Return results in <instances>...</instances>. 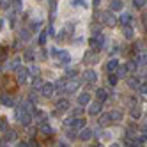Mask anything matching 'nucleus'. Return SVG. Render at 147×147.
I'll return each instance as SVG.
<instances>
[{"mask_svg": "<svg viewBox=\"0 0 147 147\" xmlns=\"http://www.w3.org/2000/svg\"><path fill=\"white\" fill-rule=\"evenodd\" d=\"M14 115H16V121H18V122H22L23 126H28L30 121H32V117H34L32 113H28V112L25 110V107H18Z\"/></svg>", "mask_w": 147, "mask_h": 147, "instance_id": "obj_1", "label": "nucleus"}, {"mask_svg": "<svg viewBox=\"0 0 147 147\" xmlns=\"http://www.w3.org/2000/svg\"><path fill=\"white\" fill-rule=\"evenodd\" d=\"M101 23H105L107 27H115L117 25V16H113V11H103L99 14Z\"/></svg>", "mask_w": 147, "mask_h": 147, "instance_id": "obj_2", "label": "nucleus"}, {"mask_svg": "<svg viewBox=\"0 0 147 147\" xmlns=\"http://www.w3.org/2000/svg\"><path fill=\"white\" fill-rule=\"evenodd\" d=\"M89 45H90V48H92L94 51L103 50V46H105V36H103V34H94V36L89 39Z\"/></svg>", "mask_w": 147, "mask_h": 147, "instance_id": "obj_3", "label": "nucleus"}, {"mask_svg": "<svg viewBox=\"0 0 147 147\" xmlns=\"http://www.w3.org/2000/svg\"><path fill=\"white\" fill-rule=\"evenodd\" d=\"M27 76H28V69H27V67H23V66H18V67L14 69V78L18 80V83H20V85H23V83L27 82Z\"/></svg>", "mask_w": 147, "mask_h": 147, "instance_id": "obj_4", "label": "nucleus"}, {"mask_svg": "<svg viewBox=\"0 0 147 147\" xmlns=\"http://www.w3.org/2000/svg\"><path fill=\"white\" fill-rule=\"evenodd\" d=\"M101 110H103V101H92L90 105H89V115H99L101 113Z\"/></svg>", "mask_w": 147, "mask_h": 147, "instance_id": "obj_5", "label": "nucleus"}, {"mask_svg": "<svg viewBox=\"0 0 147 147\" xmlns=\"http://www.w3.org/2000/svg\"><path fill=\"white\" fill-rule=\"evenodd\" d=\"M2 85H4L5 89H9V90H13V89H16V85H18V80H13L11 76H4Z\"/></svg>", "mask_w": 147, "mask_h": 147, "instance_id": "obj_6", "label": "nucleus"}, {"mask_svg": "<svg viewBox=\"0 0 147 147\" xmlns=\"http://www.w3.org/2000/svg\"><path fill=\"white\" fill-rule=\"evenodd\" d=\"M78 87H80V82H78V80H71V82L66 83V92H67V94H73Z\"/></svg>", "mask_w": 147, "mask_h": 147, "instance_id": "obj_7", "label": "nucleus"}, {"mask_svg": "<svg viewBox=\"0 0 147 147\" xmlns=\"http://www.w3.org/2000/svg\"><path fill=\"white\" fill-rule=\"evenodd\" d=\"M90 138H92V129H90V128H83V129H80V140L89 142Z\"/></svg>", "mask_w": 147, "mask_h": 147, "instance_id": "obj_8", "label": "nucleus"}, {"mask_svg": "<svg viewBox=\"0 0 147 147\" xmlns=\"http://www.w3.org/2000/svg\"><path fill=\"white\" fill-rule=\"evenodd\" d=\"M76 101H78V105L85 107V105H89V101H90V94H89V92H82L80 96L76 98Z\"/></svg>", "mask_w": 147, "mask_h": 147, "instance_id": "obj_9", "label": "nucleus"}, {"mask_svg": "<svg viewBox=\"0 0 147 147\" xmlns=\"http://www.w3.org/2000/svg\"><path fill=\"white\" fill-rule=\"evenodd\" d=\"M41 90H43V94H45V96H51V94H53V90H55V83H50V82H46Z\"/></svg>", "mask_w": 147, "mask_h": 147, "instance_id": "obj_10", "label": "nucleus"}, {"mask_svg": "<svg viewBox=\"0 0 147 147\" xmlns=\"http://www.w3.org/2000/svg\"><path fill=\"white\" fill-rule=\"evenodd\" d=\"M39 131H41V135H45V136H51V135H53V128L48 126V124H45V122L39 126Z\"/></svg>", "mask_w": 147, "mask_h": 147, "instance_id": "obj_11", "label": "nucleus"}, {"mask_svg": "<svg viewBox=\"0 0 147 147\" xmlns=\"http://www.w3.org/2000/svg\"><path fill=\"white\" fill-rule=\"evenodd\" d=\"M122 7H124L122 0H112V2H110V11H113V13L122 11Z\"/></svg>", "mask_w": 147, "mask_h": 147, "instance_id": "obj_12", "label": "nucleus"}, {"mask_svg": "<svg viewBox=\"0 0 147 147\" xmlns=\"http://www.w3.org/2000/svg\"><path fill=\"white\" fill-rule=\"evenodd\" d=\"M57 57L60 60V64H69V62H71V55L67 53V51H59Z\"/></svg>", "mask_w": 147, "mask_h": 147, "instance_id": "obj_13", "label": "nucleus"}, {"mask_svg": "<svg viewBox=\"0 0 147 147\" xmlns=\"http://www.w3.org/2000/svg\"><path fill=\"white\" fill-rule=\"evenodd\" d=\"M129 113H131V119H135V121H136V119H140V117H142V108L138 107V105H133Z\"/></svg>", "mask_w": 147, "mask_h": 147, "instance_id": "obj_14", "label": "nucleus"}, {"mask_svg": "<svg viewBox=\"0 0 147 147\" xmlns=\"http://www.w3.org/2000/svg\"><path fill=\"white\" fill-rule=\"evenodd\" d=\"M98 122H99V126H107V124H110V122H112V119H110V112H108V113H99Z\"/></svg>", "mask_w": 147, "mask_h": 147, "instance_id": "obj_15", "label": "nucleus"}, {"mask_svg": "<svg viewBox=\"0 0 147 147\" xmlns=\"http://www.w3.org/2000/svg\"><path fill=\"white\" fill-rule=\"evenodd\" d=\"M85 80H87V83H96V80H98L96 73H94L92 69H87L85 71Z\"/></svg>", "mask_w": 147, "mask_h": 147, "instance_id": "obj_16", "label": "nucleus"}, {"mask_svg": "<svg viewBox=\"0 0 147 147\" xmlns=\"http://www.w3.org/2000/svg\"><path fill=\"white\" fill-rule=\"evenodd\" d=\"M43 85H45V82L41 80L39 76H34V80H32V90H41Z\"/></svg>", "mask_w": 147, "mask_h": 147, "instance_id": "obj_17", "label": "nucleus"}, {"mask_svg": "<svg viewBox=\"0 0 147 147\" xmlns=\"http://www.w3.org/2000/svg\"><path fill=\"white\" fill-rule=\"evenodd\" d=\"M126 83H128L129 89H138V85H140V82H138V78H136V76H129L128 80H126Z\"/></svg>", "mask_w": 147, "mask_h": 147, "instance_id": "obj_18", "label": "nucleus"}, {"mask_svg": "<svg viewBox=\"0 0 147 147\" xmlns=\"http://www.w3.org/2000/svg\"><path fill=\"white\" fill-rule=\"evenodd\" d=\"M55 107H57V110L64 112V110H67V108H69V101H67V99H59V101L55 103Z\"/></svg>", "mask_w": 147, "mask_h": 147, "instance_id": "obj_19", "label": "nucleus"}, {"mask_svg": "<svg viewBox=\"0 0 147 147\" xmlns=\"http://www.w3.org/2000/svg\"><path fill=\"white\" fill-rule=\"evenodd\" d=\"M131 20H133V16H131L129 13H122V14H121V18H119V22L126 27V25H129V23H131Z\"/></svg>", "mask_w": 147, "mask_h": 147, "instance_id": "obj_20", "label": "nucleus"}, {"mask_svg": "<svg viewBox=\"0 0 147 147\" xmlns=\"http://www.w3.org/2000/svg\"><path fill=\"white\" fill-rule=\"evenodd\" d=\"M0 101H2V105H4V107H13V105H14V103H13L14 99H13L11 96H9V94H2V98H0Z\"/></svg>", "mask_w": 147, "mask_h": 147, "instance_id": "obj_21", "label": "nucleus"}, {"mask_svg": "<svg viewBox=\"0 0 147 147\" xmlns=\"http://www.w3.org/2000/svg\"><path fill=\"white\" fill-rule=\"evenodd\" d=\"M110 119H112V122H119L122 119V112L121 110H112L110 112Z\"/></svg>", "mask_w": 147, "mask_h": 147, "instance_id": "obj_22", "label": "nucleus"}, {"mask_svg": "<svg viewBox=\"0 0 147 147\" xmlns=\"http://www.w3.org/2000/svg\"><path fill=\"white\" fill-rule=\"evenodd\" d=\"M96 98H98L99 101H103V103H105V101L108 99V92L105 90V89H98V90H96Z\"/></svg>", "mask_w": 147, "mask_h": 147, "instance_id": "obj_23", "label": "nucleus"}, {"mask_svg": "<svg viewBox=\"0 0 147 147\" xmlns=\"http://www.w3.org/2000/svg\"><path fill=\"white\" fill-rule=\"evenodd\" d=\"M119 67V62H117V59H112V60H108V64H107V71L108 73H113L115 69Z\"/></svg>", "mask_w": 147, "mask_h": 147, "instance_id": "obj_24", "label": "nucleus"}, {"mask_svg": "<svg viewBox=\"0 0 147 147\" xmlns=\"http://www.w3.org/2000/svg\"><path fill=\"white\" fill-rule=\"evenodd\" d=\"M34 121L41 126V124H43L45 121H46V113L45 112H36V115H34Z\"/></svg>", "mask_w": 147, "mask_h": 147, "instance_id": "obj_25", "label": "nucleus"}, {"mask_svg": "<svg viewBox=\"0 0 147 147\" xmlns=\"http://www.w3.org/2000/svg\"><path fill=\"white\" fill-rule=\"evenodd\" d=\"M4 140H5V142H13V140H16V131H14V129H7V131H5V136H4Z\"/></svg>", "mask_w": 147, "mask_h": 147, "instance_id": "obj_26", "label": "nucleus"}, {"mask_svg": "<svg viewBox=\"0 0 147 147\" xmlns=\"http://www.w3.org/2000/svg\"><path fill=\"white\" fill-rule=\"evenodd\" d=\"M83 128H85V119H75L73 129H83Z\"/></svg>", "mask_w": 147, "mask_h": 147, "instance_id": "obj_27", "label": "nucleus"}, {"mask_svg": "<svg viewBox=\"0 0 147 147\" xmlns=\"http://www.w3.org/2000/svg\"><path fill=\"white\" fill-rule=\"evenodd\" d=\"M128 71H129V69H128V66H119L117 69H115V73H117V76H119V78H124Z\"/></svg>", "mask_w": 147, "mask_h": 147, "instance_id": "obj_28", "label": "nucleus"}, {"mask_svg": "<svg viewBox=\"0 0 147 147\" xmlns=\"http://www.w3.org/2000/svg\"><path fill=\"white\" fill-rule=\"evenodd\" d=\"M48 30H41V36H39V45L41 46H45L46 45V39H48Z\"/></svg>", "mask_w": 147, "mask_h": 147, "instance_id": "obj_29", "label": "nucleus"}, {"mask_svg": "<svg viewBox=\"0 0 147 147\" xmlns=\"http://www.w3.org/2000/svg\"><path fill=\"white\" fill-rule=\"evenodd\" d=\"M66 83H67L66 80H57L55 82V90H60V92L66 90Z\"/></svg>", "mask_w": 147, "mask_h": 147, "instance_id": "obj_30", "label": "nucleus"}, {"mask_svg": "<svg viewBox=\"0 0 147 147\" xmlns=\"http://www.w3.org/2000/svg\"><path fill=\"white\" fill-rule=\"evenodd\" d=\"M133 36H135V32H133V28H131V27H128V25H126V27H124V37H126V39H133Z\"/></svg>", "mask_w": 147, "mask_h": 147, "instance_id": "obj_31", "label": "nucleus"}, {"mask_svg": "<svg viewBox=\"0 0 147 147\" xmlns=\"http://www.w3.org/2000/svg\"><path fill=\"white\" fill-rule=\"evenodd\" d=\"M34 51L32 50H25V55H23V60H28V62H32L34 60Z\"/></svg>", "mask_w": 147, "mask_h": 147, "instance_id": "obj_32", "label": "nucleus"}, {"mask_svg": "<svg viewBox=\"0 0 147 147\" xmlns=\"http://www.w3.org/2000/svg\"><path fill=\"white\" fill-rule=\"evenodd\" d=\"M126 66H128V69H129L131 73H135V71H136V67H138V60H129Z\"/></svg>", "mask_w": 147, "mask_h": 147, "instance_id": "obj_33", "label": "nucleus"}, {"mask_svg": "<svg viewBox=\"0 0 147 147\" xmlns=\"http://www.w3.org/2000/svg\"><path fill=\"white\" fill-rule=\"evenodd\" d=\"M23 107H25V110H27L28 113H34V112H36V108H34V101H27Z\"/></svg>", "mask_w": 147, "mask_h": 147, "instance_id": "obj_34", "label": "nucleus"}, {"mask_svg": "<svg viewBox=\"0 0 147 147\" xmlns=\"http://www.w3.org/2000/svg\"><path fill=\"white\" fill-rule=\"evenodd\" d=\"M28 76H39V67L37 66H30L28 67Z\"/></svg>", "mask_w": 147, "mask_h": 147, "instance_id": "obj_35", "label": "nucleus"}, {"mask_svg": "<svg viewBox=\"0 0 147 147\" xmlns=\"http://www.w3.org/2000/svg\"><path fill=\"white\" fill-rule=\"evenodd\" d=\"M117 82H119V76H117V75H113V73H110L108 83H110V85H117Z\"/></svg>", "mask_w": 147, "mask_h": 147, "instance_id": "obj_36", "label": "nucleus"}, {"mask_svg": "<svg viewBox=\"0 0 147 147\" xmlns=\"http://www.w3.org/2000/svg\"><path fill=\"white\" fill-rule=\"evenodd\" d=\"M90 30H92V34H101V25L99 23H92Z\"/></svg>", "mask_w": 147, "mask_h": 147, "instance_id": "obj_37", "label": "nucleus"}, {"mask_svg": "<svg viewBox=\"0 0 147 147\" xmlns=\"http://www.w3.org/2000/svg\"><path fill=\"white\" fill-rule=\"evenodd\" d=\"M20 37H22L23 41H27V39L30 37V32H28L27 28H22V30H20Z\"/></svg>", "mask_w": 147, "mask_h": 147, "instance_id": "obj_38", "label": "nucleus"}, {"mask_svg": "<svg viewBox=\"0 0 147 147\" xmlns=\"http://www.w3.org/2000/svg\"><path fill=\"white\" fill-rule=\"evenodd\" d=\"M133 4H135V7H136V9H142V7H145L147 0H133Z\"/></svg>", "mask_w": 147, "mask_h": 147, "instance_id": "obj_39", "label": "nucleus"}, {"mask_svg": "<svg viewBox=\"0 0 147 147\" xmlns=\"http://www.w3.org/2000/svg\"><path fill=\"white\" fill-rule=\"evenodd\" d=\"M136 60H138V64H142V66H147V53H142L138 59H136Z\"/></svg>", "mask_w": 147, "mask_h": 147, "instance_id": "obj_40", "label": "nucleus"}, {"mask_svg": "<svg viewBox=\"0 0 147 147\" xmlns=\"http://www.w3.org/2000/svg\"><path fill=\"white\" fill-rule=\"evenodd\" d=\"M85 62H98V59L94 53H85Z\"/></svg>", "mask_w": 147, "mask_h": 147, "instance_id": "obj_41", "label": "nucleus"}, {"mask_svg": "<svg viewBox=\"0 0 147 147\" xmlns=\"http://www.w3.org/2000/svg\"><path fill=\"white\" fill-rule=\"evenodd\" d=\"M83 113V108H82V105H78V107L73 110V115H75V117H78V115H82Z\"/></svg>", "mask_w": 147, "mask_h": 147, "instance_id": "obj_42", "label": "nucleus"}, {"mask_svg": "<svg viewBox=\"0 0 147 147\" xmlns=\"http://www.w3.org/2000/svg\"><path fill=\"white\" fill-rule=\"evenodd\" d=\"M138 92L147 94V82H144V83H140V85H138Z\"/></svg>", "mask_w": 147, "mask_h": 147, "instance_id": "obj_43", "label": "nucleus"}, {"mask_svg": "<svg viewBox=\"0 0 147 147\" xmlns=\"http://www.w3.org/2000/svg\"><path fill=\"white\" fill-rule=\"evenodd\" d=\"M0 129H2V133H4V131H7V121H5V119L0 121Z\"/></svg>", "mask_w": 147, "mask_h": 147, "instance_id": "obj_44", "label": "nucleus"}, {"mask_svg": "<svg viewBox=\"0 0 147 147\" xmlns=\"http://www.w3.org/2000/svg\"><path fill=\"white\" fill-rule=\"evenodd\" d=\"M76 73H78L76 69H67V76L69 78H76Z\"/></svg>", "mask_w": 147, "mask_h": 147, "instance_id": "obj_45", "label": "nucleus"}, {"mask_svg": "<svg viewBox=\"0 0 147 147\" xmlns=\"http://www.w3.org/2000/svg\"><path fill=\"white\" fill-rule=\"evenodd\" d=\"M73 122H75V115H73V117H67V119L64 121L66 126H73Z\"/></svg>", "mask_w": 147, "mask_h": 147, "instance_id": "obj_46", "label": "nucleus"}, {"mask_svg": "<svg viewBox=\"0 0 147 147\" xmlns=\"http://www.w3.org/2000/svg\"><path fill=\"white\" fill-rule=\"evenodd\" d=\"M136 50H138V51H144V50H145V45L142 43V41H138V43H136Z\"/></svg>", "mask_w": 147, "mask_h": 147, "instance_id": "obj_47", "label": "nucleus"}, {"mask_svg": "<svg viewBox=\"0 0 147 147\" xmlns=\"http://www.w3.org/2000/svg\"><path fill=\"white\" fill-rule=\"evenodd\" d=\"M75 5H82V7H87V4H85V0H75V2H73Z\"/></svg>", "mask_w": 147, "mask_h": 147, "instance_id": "obj_48", "label": "nucleus"}, {"mask_svg": "<svg viewBox=\"0 0 147 147\" xmlns=\"http://www.w3.org/2000/svg\"><path fill=\"white\" fill-rule=\"evenodd\" d=\"M9 2H11V0H2V7L7 9V7H9Z\"/></svg>", "mask_w": 147, "mask_h": 147, "instance_id": "obj_49", "label": "nucleus"}, {"mask_svg": "<svg viewBox=\"0 0 147 147\" xmlns=\"http://www.w3.org/2000/svg\"><path fill=\"white\" fill-rule=\"evenodd\" d=\"M142 76H144V78H147V69H144V71H142Z\"/></svg>", "mask_w": 147, "mask_h": 147, "instance_id": "obj_50", "label": "nucleus"}, {"mask_svg": "<svg viewBox=\"0 0 147 147\" xmlns=\"http://www.w3.org/2000/svg\"><path fill=\"white\" fill-rule=\"evenodd\" d=\"M92 4H94V5L98 7V5H99V0H92Z\"/></svg>", "mask_w": 147, "mask_h": 147, "instance_id": "obj_51", "label": "nucleus"}]
</instances>
